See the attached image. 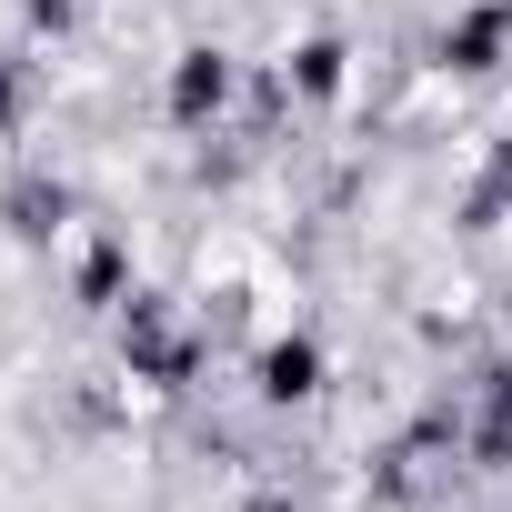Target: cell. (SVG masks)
<instances>
[{
  "instance_id": "3957f363",
  "label": "cell",
  "mask_w": 512,
  "mask_h": 512,
  "mask_svg": "<svg viewBox=\"0 0 512 512\" xmlns=\"http://www.w3.org/2000/svg\"><path fill=\"white\" fill-rule=\"evenodd\" d=\"M251 512H292V502H251Z\"/></svg>"
},
{
  "instance_id": "7a4b0ae2",
  "label": "cell",
  "mask_w": 512,
  "mask_h": 512,
  "mask_svg": "<svg viewBox=\"0 0 512 512\" xmlns=\"http://www.w3.org/2000/svg\"><path fill=\"white\" fill-rule=\"evenodd\" d=\"M221 91H231V71H221L211 51H191V61H181V81H171V111H181V121H201Z\"/></svg>"
},
{
  "instance_id": "6da1fadb",
  "label": "cell",
  "mask_w": 512,
  "mask_h": 512,
  "mask_svg": "<svg viewBox=\"0 0 512 512\" xmlns=\"http://www.w3.org/2000/svg\"><path fill=\"white\" fill-rule=\"evenodd\" d=\"M262 392H272V402H312V392H322V352H312V342H282V352L262 362Z\"/></svg>"
}]
</instances>
